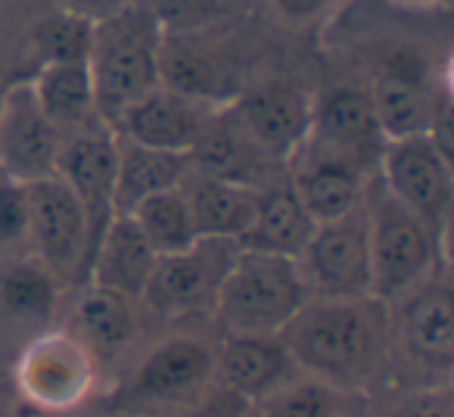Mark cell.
Listing matches in <instances>:
<instances>
[{
	"label": "cell",
	"mask_w": 454,
	"mask_h": 417,
	"mask_svg": "<svg viewBox=\"0 0 454 417\" xmlns=\"http://www.w3.org/2000/svg\"><path fill=\"white\" fill-rule=\"evenodd\" d=\"M278 336L299 374L346 396L377 383L392 358L389 309L373 296H311Z\"/></svg>",
	"instance_id": "1"
},
{
	"label": "cell",
	"mask_w": 454,
	"mask_h": 417,
	"mask_svg": "<svg viewBox=\"0 0 454 417\" xmlns=\"http://www.w3.org/2000/svg\"><path fill=\"white\" fill-rule=\"evenodd\" d=\"M162 22L134 0L125 10L94 22L90 28L88 72L94 82L97 115L109 128L128 106L159 88Z\"/></svg>",
	"instance_id": "2"
},
{
	"label": "cell",
	"mask_w": 454,
	"mask_h": 417,
	"mask_svg": "<svg viewBox=\"0 0 454 417\" xmlns=\"http://www.w3.org/2000/svg\"><path fill=\"white\" fill-rule=\"evenodd\" d=\"M309 299L296 259L240 247L212 318L224 336H278Z\"/></svg>",
	"instance_id": "3"
},
{
	"label": "cell",
	"mask_w": 454,
	"mask_h": 417,
	"mask_svg": "<svg viewBox=\"0 0 454 417\" xmlns=\"http://www.w3.org/2000/svg\"><path fill=\"white\" fill-rule=\"evenodd\" d=\"M367 243H371V296L395 303L408 290L420 287L433 274L448 271V253L439 247L429 228L395 202L377 175L364 193Z\"/></svg>",
	"instance_id": "4"
},
{
	"label": "cell",
	"mask_w": 454,
	"mask_h": 417,
	"mask_svg": "<svg viewBox=\"0 0 454 417\" xmlns=\"http://www.w3.org/2000/svg\"><path fill=\"white\" fill-rule=\"evenodd\" d=\"M386 309L392 355L423 374V386L451 383L448 377L454 371V309L448 271L433 274Z\"/></svg>",
	"instance_id": "5"
},
{
	"label": "cell",
	"mask_w": 454,
	"mask_h": 417,
	"mask_svg": "<svg viewBox=\"0 0 454 417\" xmlns=\"http://www.w3.org/2000/svg\"><path fill=\"white\" fill-rule=\"evenodd\" d=\"M377 181L395 202L429 228L448 253L454 212V165L429 138L386 140L377 162Z\"/></svg>",
	"instance_id": "6"
},
{
	"label": "cell",
	"mask_w": 454,
	"mask_h": 417,
	"mask_svg": "<svg viewBox=\"0 0 454 417\" xmlns=\"http://www.w3.org/2000/svg\"><path fill=\"white\" fill-rule=\"evenodd\" d=\"M367 90L383 140L427 138L442 109L451 106L448 82L435 78L420 53L411 47L386 53Z\"/></svg>",
	"instance_id": "7"
},
{
	"label": "cell",
	"mask_w": 454,
	"mask_h": 417,
	"mask_svg": "<svg viewBox=\"0 0 454 417\" xmlns=\"http://www.w3.org/2000/svg\"><path fill=\"white\" fill-rule=\"evenodd\" d=\"M100 361L72 330L41 334L22 349L16 365V386L22 398L38 411H72L97 386Z\"/></svg>",
	"instance_id": "8"
},
{
	"label": "cell",
	"mask_w": 454,
	"mask_h": 417,
	"mask_svg": "<svg viewBox=\"0 0 454 417\" xmlns=\"http://www.w3.org/2000/svg\"><path fill=\"white\" fill-rule=\"evenodd\" d=\"M237 253L240 243L234 240H196L184 253L162 256L153 265L140 303L162 318L212 315Z\"/></svg>",
	"instance_id": "9"
},
{
	"label": "cell",
	"mask_w": 454,
	"mask_h": 417,
	"mask_svg": "<svg viewBox=\"0 0 454 417\" xmlns=\"http://www.w3.org/2000/svg\"><path fill=\"white\" fill-rule=\"evenodd\" d=\"M221 28L224 26L165 32L159 51V84L218 106L234 100L247 82L240 57Z\"/></svg>",
	"instance_id": "10"
},
{
	"label": "cell",
	"mask_w": 454,
	"mask_h": 417,
	"mask_svg": "<svg viewBox=\"0 0 454 417\" xmlns=\"http://www.w3.org/2000/svg\"><path fill=\"white\" fill-rule=\"evenodd\" d=\"M28 190V234L26 243L32 247L35 259L59 280L84 278L90 253L88 218L82 202L69 190V184L59 175L44 181L26 184Z\"/></svg>",
	"instance_id": "11"
},
{
	"label": "cell",
	"mask_w": 454,
	"mask_h": 417,
	"mask_svg": "<svg viewBox=\"0 0 454 417\" xmlns=\"http://www.w3.org/2000/svg\"><path fill=\"white\" fill-rule=\"evenodd\" d=\"M296 265L311 296H371V243H367L364 202L348 216L315 224Z\"/></svg>",
	"instance_id": "12"
},
{
	"label": "cell",
	"mask_w": 454,
	"mask_h": 417,
	"mask_svg": "<svg viewBox=\"0 0 454 417\" xmlns=\"http://www.w3.org/2000/svg\"><path fill=\"white\" fill-rule=\"evenodd\" d=\"M311 97L305 88L284 78L247 84L234 100L227 103L237 125L247 131L255 150L274 165H286L311 131Z\"/></svg>",
	"instance_id": "13"
},
{
	"label": "cell",
	"mask_w": 454,
	"mask_h": 417,
	"mask_svg": "<svg viewBox=\"0 0 454 417\" xmlns=\"http://www.w3.org/2000/svg\"><path fill=\"white\" fill-rule=\"evenodd\" d=\"M383 134L373 113L371 90L361 84H333L311 97V131L305 146L355 165L364 175H377Z\"/></svg>",
	"instance_id": "14"
},
{
	"label": "cell",
	"mask_w": 454,
	"mask_h": 417,
	"mask_svg": "<svg viewBox=\"0 0 454 417\" xmlns=\"http://www.w3.org/2000/svg\"><path fill=\"white\" fill-rule=\"evenodd\" d=\"M115 156H119V140H115V131L106 122H94V125L66 131L63 140H59L57 175L69 184L75 200L82 202L84 218H88L90 253H94L109 218L115 216Z\"/></svg>",
	"instance_id": "15"
},
{
	"label": "cell",
	"mask_w": 454,
	"mask_h": 417,
	"mask_svg": "<svg viewBox=\"0 0 454 417\" xmlns=\"http://www.w3.org/2000/svg\"><path fill=\"white\" fill-rule=\"evenodd\" d=\"M59 140L28 78L13 82L0 94V175L20 184H35L57 175Z\"/></svg>",
	"instance_id": "16"
},
{
	"label": "cell",
	"mask_w": 454,
	"mask_h": 417,
	"mask_svg": "<svg viewBox=\"0 0 454 417\" xmlns=\"http://www.w3.org/2000/svg\"><path fill=\"white\" fill-rule=\"evenodd\" d=\"M215 383V346L193 334H171L140 358L131 398L146 405H187Z\"/></svg>",
	"instance_id": "17"
},
{
	"label": "cell",
	"mask_w": 454,
	"mask_h": 417,
	"mask_svg": "<svg viewBox=\"0 0 454 417\" xmlns=\"http://www.w3.org/2000/svg\"><path fill=\"white\" fill-rule=\"evenodd\" d=\"M221 109L224 106H218V103L200 100V97L159 84L115 119L113 131L115 138L131 140V144L187 156Z\"/></svg>",
	"instance_id": "18"
},
{
	"label": "cell",
	"mask_w": 454,
	"mask_h": 417,
	"mask_svg": "<svg viewBox=\"0 0 454 417\" xmlns=\"http://www.w3.org/2000/svg\"><path fill=\"white\" fill-rule=\"evenodd\" d=\"M299 377L280 336H224L215 346V383L249 405L262 402Z\"/></svg>",
	"instance_id": "19"
},
{
	"label": "cell",
	"mask_w": 454,
	"mask_h": 417,
	"mask_svg": "<svg viewBox=\"0 0 454 417\" xmlns=\"http://www.w3.org/2000/svg\"><path fill=\"white\" fill-rule=\"evenodd\" d=\"M286 181H290L293 193L299 196L302 208L315 224L333 222L364 202L367 184L373 181L371 175L358 171L355 165H346L333 156L311 150L302 144V150L284 165Z\"/></svg>",
	"instance_id": "20"
},
{
	"label": "cell",
	"mask_w": 454,
	"mask_h": 417,
	"mask_svg": "<svg viewBox=\"0 0 454 417\" xmlns=\"http://www.w3.org/2000/svg\"><path fill=\"white\" fill-rule=\"evenodd\" d=\"M153 265H156V253L144 240L134 218L113 216L103 228L94 253H90L84 278H88L90 287H100V290L115 293L121 299L140 303Z\"/></svg>",
	"instance_id": "21"
},
{
	"label": "cell",
	"mask_w": 454,
	"mask_h": 417,
	"mask_svg": "<svg viewBox=\"0 0 454 417\" xmlns=\"http://www.w3.org/2000/svg\"><path fill=\"white\" fill-rule=\"evenodd\" d=\"M187 165L193 175L202 177H218V181H234L259 187L265 177H271L274 165L255 150V144L247 138L231 109H221L208 128L200 134L193 150L187 153Z\"/></svg>",
	"instance_id": "22"
},
{
	"label": "cell",
	"mask_w": 454,
	"mask_h": 417,
	"mask_svg": "<svg viewBox=\"0 0 454 417\" xmlns=\"http://www.w3.org/2000/svg\"><path fill=\"white\" fill-rule=\"evenodd\" d=\"M315 222L302 208L299 196L293 193L290 181L284 177H268L259 184L255 193V216L249 231L243 234L240 247L255 249V253H271L286 256V259H299V253L309 243Z\"/></svg>",
	"instance_id": "23"
},
{
	"label": "cell",
	"mask_w": 454,
	"mask_h": 417,
	"mask_svg": "<svg viewBox=\"0 0 454 417\" xmlns=\"http://www.w3.org/2000/svg\"><path fill=\"white\" fill-rule=\"evenodd\" d=\"M181 190L190 206L200 240H243V234L253 224L259 187L218 181V177H202L187 171V177L181 181Z\"/></svg>",
	"instance_id": "24"
},
{
	"label": "cell",
	"mask_w": 454,
	"mask_h": 417,
	"mask_svg": "<svg viewBox=\"0 0 454 417\" xmlns=\"http://www.w3.org/2000/svg\"><path fill=\"white\" fill-rule=\"evenodd\" d=\"M115 140H119L113 190L115 216H131L144 200L181 187V181L187 177L190 165L187 156H181V153L153 150V146H140L121 138Z\"/></svg>",
	"instance_id": "25"
},
{
	"label": "cell",
	"mask_w": 454,
	"mask_h": 417,
	"mask_svg": "<svg viewBox=\"0 0 454 417\" xmlns=\"http://www.w3.org/2000/svg\"><path fill=\"white\" fill-rule=\"evenodd\" d=\"M28 84L35 90V100L41 103L44 115L57 125L59 134L100 122L88 63L38 66Z\"/></svg>",
	"instance_id": "26"
},
{
	"label": "cell",
	"mask_w": 454,
	"mask_h": 417,
	"mask_svg": "<svg viewBox=\"0 0 454 417\" xmlns=\"http://www.w3.org/2000/svg\"><path fill=\"white\" fill-rule=\"evenodd\" d=\"M69 330L103 365L106 355H119L131 346L134 334H137V303L88 284L84 296L75 305V321Z\"/></svg>",
	"instance_id": "27"
},
{
	"label": "cell",
	"mask_w": 454,
	"mask_h": 417,
	"mask_svg": "<svg viewBox=\"0 0 454 417\" xmlns=\"http://www.w3.org/2000/svg\"><path fill=\"white\" fill-rule=\"evenodd\" d=\"M63 284L38 259H16L0 271V311L16 321H47L57 311Z\"/></svg>",
	"instance_id": "28"
},
{
	"label": "cell",
	"mask_w": 454,
	"mask_h": 417,
	"mask_svg": "<svg viewBox=\"0 0 454 417\" xmlns=\"http://www.w3.org/2000/svg\"><path fill=\"white\" fill-rule=\"evenodd\" d=\"M131 218L140 228V234H144V240L150 243V249L156 253V259L184 253V249H190L200 240L181 187L165 190V193H156V196H150V200H144L131 212Z\"/></svg>",
	"instance_id": "29"
},
{
	"label": "cell",
	"mask_w": 454,
	"mask_h": 417,
	"mask_svg": "<svg viewBox=\"0 0 454 417\" xmlns=\"http://www.w3.org/2000/svg\"><path fill=\"white\" fill-rule=\"evenodd\" d=\"M346 392L299 374L278 392L255 402L249 417H346Z\"/></svg>",
	"instance_id": "30"
},
{
	"label": "cell",
	"mask_w": 454,
	"mask_h": 417,
	"mask_svg": "<svg viewBox=\"0 0 454 417\" xmlns=\"http://www.w3.org/2000/svg\"><path fill=\"white\" fill-rule=\"evenodd\" d=\"M90 22L78 20L63 10H53L51 16L38 20L28 35V51L38 59V66L53 63H88L90 51Z\"/></svg>",
	"instance_id": "31"
},
{
	"label": "cell",
	"mask_w": 454,
	"mask_h": 417,
	"mask_svg": "<svg viewBox=\"0 0 454 417\" xmlns=\"http://www.w3.org/2000/svg\"><path fill=\"white\" fill-rule=\"evenodd\" d=\"M165 32H190V28L227 26L249 0H140Z\"/></svg>",
	"instance_id": "32"
},
{
	"label": "cell",
	"mask_w": 454,
	"mask_h": 417,
	"mask_svg": "<svg viewBox=\"0 0 454 417\" xmlns=\"http://www.w3.org/2000/svg\"><path fill=\"white\" fill-rule=\"evenodd\" d=\"M28 234V190L26 184L0 175V243L13 247Z\"/></svg>",
	"instance_id": "33"
},
{
	"label": "cell",
	"mask_w": 454,
	"mask_h": 417,
	"mask_svg": "<svg viewBox=\"0 0 454 417\" xmlns=\"http://www.w3.org/2000/svg\"><path fill=\"white\" fill-rule=\"evenodd\" d=\"M271 16L286 28H315L327 22L346 0H265Z\"/></svg>",
	"instance_id": "34"
},
{
	"label": "cell",
	"mask_w": 454,
	"mask_h": 417,
	"mask_svg": "<svg viewBox=\"0 0 454 417\" xmlns=\"http://www.w3.org/2000/svg\"><path fill=\"white\" fill-rule=\"evenodd\" d=\"M389 417H454L451 383L414 386L411 392H404Z\"/></svg>",
	"instance_id": "35"
},
{
	"label": "cell",
	"mask_w": 454,
	"mask_h": 417,
	"mask_svg": "<svg viewBox=\"0 0 454 417\" xmlns=\"http://www.w3.org/2000/svg\"><path fill=\"white\" fill-rule=\"evenodd\" d=\"M249 414H253V405L218 383L202 389L200 396L184 405V411H181V417H249Z\"/></svg>",
	"instance_id": "36"
},
{
	"label": "cell",
	"mask_w": 454,
	"mask_h": 417,
	"mask_svg": "<svg viewBox=\"0 0 454 417\" xmlns=\"http://www.w3.org/2000/svg\"><path fill=\"white\" fill-rule=\"evenodd\" d=\"M51 4H53V10H63V13H72V16H78V20L94 26V22L125 10L128 4H134V0H51Z\"/></svg>",
	"instance_id": "37"
},
{
	"label": "cell",
	"mask_w": 454,
	"mask_h": 417,
	"mask_svg": "<svg viewBox=\"0 0 454 417\" xmlns=\"http://www.w3.org/2000/svg\"><path fill=\"white\" fill-rule=\"evenodd\" d=\"M398 7H408V10H448L451 7V0H392Z\"/></svg>",
	"instance_id": "38"
}]
</instances>
